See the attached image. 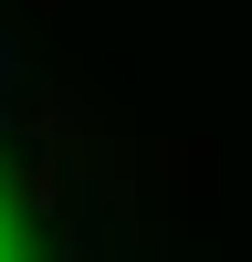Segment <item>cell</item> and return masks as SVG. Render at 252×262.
I'll use <instances>...</instances> for the list:
<instances>
[{"label": "cell", "mask_w": 252, "mask_h": 262, "mask_svg": "<svg viewBox=\"0 0 252 262\" xmlns=\"http://www.w3.org/2000/svg\"><path fill=\"white\" fill-rule=\"evenodd\" d=\"M0 262H53V252L32 242V221H21V210H11V189H0Z\"/></svg>", "instance_id": "cell-1"}]
</instances>
